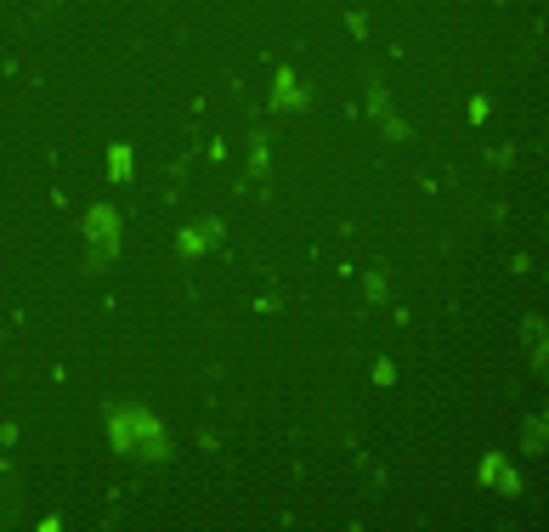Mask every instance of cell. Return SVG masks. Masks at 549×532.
I'll list each match as a JSON object with an SVG mask.
<instances>
[{"label":"cell","mask_w":549,"mask_h":532,"mask_svg":"<svg viewBox=\"0 0 549 532\" xmlns=\"http://www.w3.org/2000/svg\"><path fill=\"white\" fill-rule=\"evenodd\" d=\"M108 447L119 453V459H147V464H159V459H171V431H164V419L154 408H142V402H108Z\"/></svg>","instance_id":"obj_1"},{"label":"cell","mask_w":549,"mask_h":532,"mask_svg":"<svg viewBox=\"0 0 549 532\" xmlns=\"http://www.w3.org/2000/svg\"><path fill=\"white\" fill-rule=\"evenodd\" d=\"M85 261L97 266V272L119 261V210L114 205H91L85 210Z\"/></svg>","instance_id":"obj_2"},{"label":"cell","mask_w":549,"mask_h":532,"mask_svg":"<svg viewBox=\"0 0 549 532\" xmlns=\"http://www.w3.org/2000/svg\"><path fill=\"white\" fill-rule=\"evenodd\" d=\"M216 244H221V222H193V227H181L176 255H181V261H198V255H210Z\"/></svg>","instance_id":"obj_3"},{"label":"cell","mask_w":549,"mask_h":532,"mask_svg":"<svg viewBox=\"0 0 549 532\" xmlns=\"http://www.w3.org/2000/svg\"><path fill=\"white\" fill-rule=\"evenodd\" d=\"M272 108H283V114H300V108H312L306 85H300L289 69H278V74H272Z\"/></svg>","instance_id":"obj_4"},{"label":"cell","mask_w":549,"mask_h":532,"mask_svg":"<svg viewBox=\"0 0 549 532\" xmlns=\"http://www.w3.org/2000/svg\"><path fill=\"white\" fill-rule=\"evenodd\" d=\"M481 481H487V488H498V493H521V476H515L510 471V459H498V453H487V459H481Z\"/></svg>","instance_id":"obj_5"},{"label":"cell","mask_w":549,"mask_h":532,"mask_svg":"<svg viewBox=\"0 0 549 532\" xmlns=\"http://www.w3.org/2000/svg\"><path fill=\"white\" fill-rule=\"evenodd\" d=\"M362 294H369V306H379V301H391V266L379 261V266H369L362 272Z\"/></svg>","instance_id":"obj_6"},{"label":"cell","mask_w":549,"mask_h":532,"mask_svg":"<svg viewBox=\"0 0 549 532\" xmlns=\"http://www.w3.org/2000/svg\"><path fill=\"white\" fill-rule=\"evenodd\" d=\"M272 176V153H267V136L255 131L250 136V181H267Z\"/></svg>","instance_id":"obj_7"},{"label":"cell","mask_w":549,"mask_h":532,"mask_svg":"<svg viewBox=\"0 0 549 532\" xmlns=\"http://www.w3.org/2000/svg\"><path fill=\"white\" fill-rule=\"evenodd\" d=\"M362 114H369L374 125H379V119H386V114H391V97H386V85H379V80L369 85V102H362Z\"/></svg>","instance_id":"obj_8"},{"label":"cell","mask_w":549,"mask_h":532,"mask_svg":"<svg viewBox=\"0 0 549 532\" xmlns=\"http://www.w3.org/2000/svg\"><path fill=\"white\" fill-rule=\"evenodd\" d=\"M108 176H114V181H131V148H125V142L108 148Z\"/></svg>","instance_id":"obj_9"},{"label":"cell","mask_w":549,"mask_h":532,"mask_svg":"<svg viewBox=\"0 0 549 532\" xmlns=\"http://www.w3.org/2000/svg\"><path fill=\"white\" fill-rule=\"evenodd\" d=\"M544 436H549L544 414H532V419H527V431H521V447H527V453H544Z\"/></svg>","instance_id":"obj_10"},{"label":"cell","mask_w":549,"mask_h":532,"mask_svg":"<svg viewBox=\"0 0 549 532\" xmlns=\"http://www.w3.org/2000/svg\"><path fill=\"white\" fill-rule=\"evenodd\" d=\"M379 131H386V142H391V148H408V136H414V131H408V125L396 119V114H386V119H379Z\"/></svg>","instance_id":"obj_11"},{"label":"cell","mask_w":549,"mask_h":532,"mask_svg":"<svg viewBox=\"0 0 549 532\" xmlns=\"http://www.w3.org/2000/svg\"><path fill=\"white\" fill-rule=\"evenodd\" d=\"M521 328H527V346H532V340H544V318H538V311H527Z\"/></svg>","instance_id":"obj_12"},{"label":"cell","mask_w":549,"mask_h":532,"mask_svg":"<svg viewBox=\"0 0 549 532\" xmlns=\"http://www.w3.org/2000/svg\"><path fill=\"white\" fill-rule=\"evenodd\" d=\"M40 6H63V0H40Z\"/></svg>","instance_id":"obj_13"}]
</instances>
